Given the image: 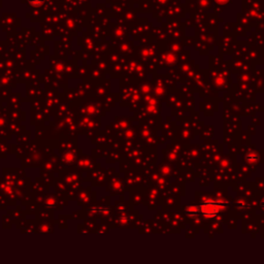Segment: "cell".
Instances as JSON below:
<instances>
[{
    "instance_id": "cell-2",
    "label": "cell",
    "mask_w": 264,
    "mask_h": 264,
    "mask_svg": "<svg viewBox=\"0 0 264 264\" xmlns=\"http://www.w3.org/2000/svg\"><path fill=\"white\" fill-rule=\"evenodd\" d=\"M218 1H220V2H223V1H226V0H218Z\"/></svg>"
},
{
    "instance_id": "cell-1",
    "label": "cell",
    "mask_w": 264,
    "mask_h": 264,
    "mask_svg": "<svg viewBox=\"0 0 264 264\" xmlns=\"http://www.w3.org/2000/svg\"><path fill=\"white\" fill-rule=\"evenodd\" d=\"M28 1H29V3L31 5H33V6H38V5L43 3L44 0H28Z\"/></svg>"
}]
</instances>
